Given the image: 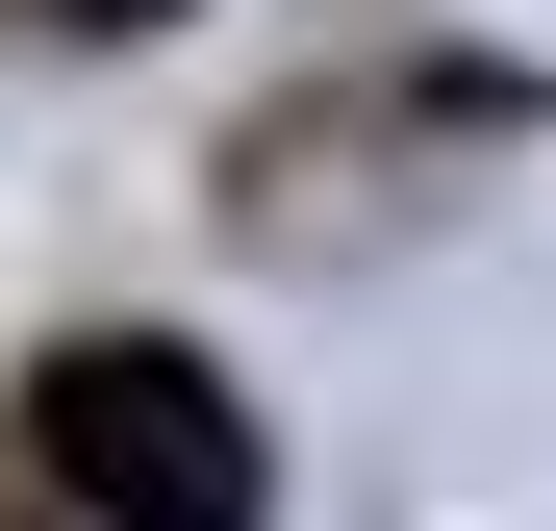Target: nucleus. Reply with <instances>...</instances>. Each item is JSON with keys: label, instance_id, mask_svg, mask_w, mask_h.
I'll list each match as a JSON object with an SVG mask.
<instances>
[{"label": "nucleus", "instance_id": "f257e3e1", "mask_svg": "<svg viewBox=\"0 0 556 531\" xmlns=\"http://www.w3.org/2000/svg\"><path fill=\"white\" fill-rule=\"evenodd\" d=\"M26 481H51L76 531H253V506H278L253 405H228L177 329H76V354H26Z\"/></svg>", "mask_w": 556, "mask_h": 531}, {"label": "nucleus", "instance_id": "f03ea898", "mask_svg": "<svg viewBox=\"0 0 556 531\" xmlns=\"http://www.w3.org/2000/svg\"><path fill=\"white\" fill-rule=\"evenodd\" d=\"M26 26H177V0H26Z\"/></svg>", "mask_w": 556, "mask_h": 531}, {"label": "nucleus", "instance_id": "7ed1b4c3", "mask_svg": "<svg viewBox=\"0 0 556 531\" xmlns=\"http://www.w3.org/2000/svg\"><path fill=\"white\" fill-rule=\"evenodd\" d=\"M0 531H26V506H0Z\"/></svg>", "mask_w": 556, "mask_h": 531}]
</instances>
